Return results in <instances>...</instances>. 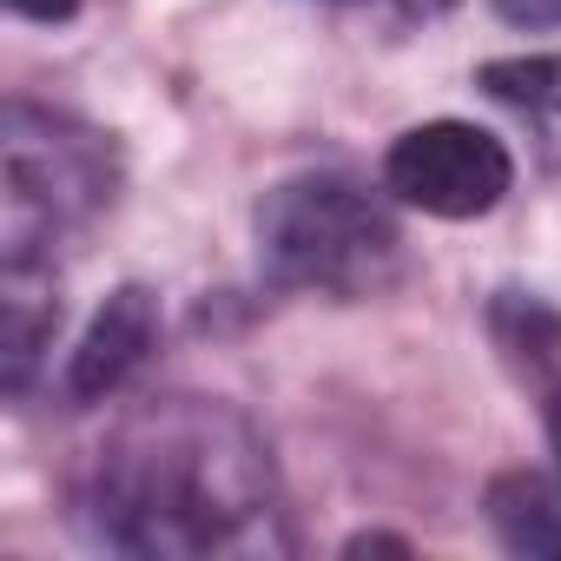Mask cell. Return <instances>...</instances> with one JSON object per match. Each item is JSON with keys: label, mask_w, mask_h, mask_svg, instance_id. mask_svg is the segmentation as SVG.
<instances>
[{"label": "cell", "mask_w": 561, "mask_h": 561, "mask_svg": "<svg viewBox=\"0 0 561 561\" xmlns=\"http://www.w3.org/2000/svg\"><path fill=\"white\" fill-rule=\"evenodd\" d=\"M495 14L515 27H561V0H495Z\"/></svg>", "instance_id": "8"}, {"label": "cell", "mask_w": 561, "mask_h": 561, "mask_svg": "<svg viewBox=\"0 0 561 561\" xmlns=\"http://www.w3.org/2000/svg\"><path fill=\"white\" fill-rule=\"evenodd\" d=\"M383 185L430 211V218H482L502 205V192L515 185V159L495 133L462 126V119H430L410 126L390 159H383Z\"/></svg>", "instance_id": "4"}, {"label": "cell", "mask_w": 561, "mask_h": 561, "mask_svg": "<svg viewBox=\"0 0 561 561\" xmlns=\"http://www.w3.org/2000/svg\"><path fill=\"white\" fill-rule=\"evenodd\" d=\"M80 515L119 554H285L264 443L218 403L165 397L126 416L87 462Z\"/></svg>", "instance_id": "1"}, {"label": "cell", "mask_w": 561, "mask_h": 561, "mask_svg": "<svg viewBox=\"0 0 561 561\" xmlns=\"http://www.w3.org/2000/svg\"><path fill=\"white\" fill-rule=\"evenodd\" d=\"M257 257L271 285L324 291V298H370L383 291L403 238L397 218L344 172H298L257 205Z\"/></svg>", "instance_id": "2"}, {"label": "cell", "mask_w": 561, "mask_h": 561, "mask_svg": "<svg viewBox=\"0 0 561 561\" xmlns=\"http://www.w3.org/2000/svg\"><path fill=\"white\" fill-rule=\"evenodd\" d=\"M8 8L21 14V21H73V8H80V0H8Z\"/></svg>", "instance_id": "9"}, {"label": "cell", "mask_w": 561, "mask_h": 561, "mask_svg": "<svg viewBox=\"0 0 561 561\" xmlns=\"http://www.w3.org/2000/svg\"><path fill=\"white\" fill-rule=\"evenodd\" d=\"M548 436H554V456H561V410H548Z\"/></svg>", "instance_id": "11"}, {"label": "cell", "mask_w": 561, "mask_h": 561, "mask_svg": "<svg viewBox=\"0 0 561 561\" xmlns=\"http://www.w3.org/2000/svg\"><path fill=\"white\" fill-rule=\"evenodd\" d=\"M482 93L495 106H508L528 139L535 159L548 172H561V54H522V60H489L482 67Z\"/></svg>", "instance_id": "6"}, {"label": "cell", "mask_w": 561, "mask_h": 561, "mask_svg": "<svg viewBox=\"0 0 561 561\" xmlns=\"http://www.w3.org/2000/svg\"><path fill=\"white\" fill-rule=\"evenodd\" d=\"M113 198L106 139L41 113L27 100L8 106V277H27L54 238L93 225Z\"/></svg>", "instance_id": "3"}, {"label": "cell", "mask_w": 561, "mask_h": 561, "mask_svg": "<svg viewBox=\"0 0 561 561\" xmlns=\"http://www.w3.org/2000/svg\"><path fill=\"white\" fill-rule=\"evenodd\" d=\"M410 14H443V8H456V0H403Z\"/></svg>", "instance_id": "10"}, {"label": "cell", "mask_w": 561, "mask_h": 561, "mask_svg": "<svg viewBox=\"0 0 561 561\" xmlns=\"http://www.w3.org/2000/svg\"><path fill=\"white\" fill-rule=\"evenodd\" d=\"M152 344H159V298L139 291V285L113 291V298L100 305L93 331H87L80 351H73L67 397H73V403H100V397H113V390L152 357Z\"/></svg>", "instance_id": "5"}, {"label": "cell", "mask_w": 561, "mask_h": 561, "mask_svg": "<svg viewBox=\"0 0 561 561\" xmlns=\"http://www.w3.org/2000/svg\"><path fill=\"white\" fill-rule=\"evenodd\" d=\"M489 522H495L502 548H515V554H561V508H554L548 482L528 469H508L489 482Z\"/></svg>", "instance_id": "7"}]
</instances>
